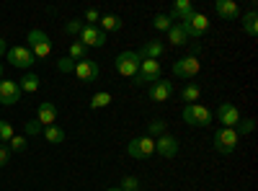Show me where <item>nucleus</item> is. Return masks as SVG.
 I'll list each match as a JSON object with an SVG mask.
<instances>
[{
	"instance_id": "nucleus-1",
	"label": "nucleus",
	"mask_w": 258,
	"mask_h": 191,
	"mask_svg": "<svg viewBox=\"0 0 258 191\" xmlns=\"http://www.w3.org/2000/svg\"><path fill=\"white\" fill-rule=\"evenodd\" d=\"M26 41H29V52L36 59H47L52 54V41H49V36L41 31V29H31L29 36H26Z\"/></svg>"
},
{
	"instance_id": "nucleus-2",
	"label": "nucleus",
	"mask_w": 258,
	"mask_h": 191,
	"mask_svg": "<svg viewBox=\"0 0 258 191\" xmlns=\"http://www.w3.org/2000/svg\"><path fill=\"white\" fill-rule=\"evenodd\" d=\"M183 121L188 124V126H209L212 124V111L207 109V106H202V103H188V106H183Z\"/></svg>"
},
{
	"instance_id": "nucleus-3",
	"label": "nucleus",
	"mask_w": 258,
	"mask_h": 191,
	"mask_svg": "<svg viewBox=\"0 0 258 191\" xmlns=\"http://www.w3.org/2000/svg\"><path fill=\"white\" fill-rule=\"evenodd\" d=\"M240 145V135L235 130H227V126H220L217 132H214V150L222 153V155H230L235 147Z\"/></svg>"
},
{
	"instance_id": "nucleus-4",
	"label": "nucleus",
	"mask_w": 258,
	"mask_h": 191,
	"mask_svg": "<svg viewBox=\"0 0 258 191\" xmlns=\"http://www.w3.org/2000/svg\"><path fill=\"white\" fill-rule=\"evenodd\" d=\"M153 153H155V140H153V137H147V135L135 137L132 142L126 145V155H129V158H135V160H145V158H150Z\"/></svg>"
},
{
	"instance_id": "nucleus-5",
	"label": "nucleus",
	"mask_w": 258,
	"mask_h": 191,
	"mask_svg": "<svg viewBox=\"0 0 258 191\" xmlns=\"http://www.w3.org/2000/svg\"><path fill=\"white\" fill-rule=\"evenodd\" d=\"M160 80V59H142L140 62V70L135 75V86H140V83H158Z\"/></svg>"
},
{
	"instance_id": "nucleus-6",
	"label": "nucleus",
	"mask_w": 258,
	"mask_h": 191,
	"mask_svg": "<svg viewBox=\"0 0 258 191\" xmlns=\"http://www.w3.org/2000/svg\"><path fill=\"white\" fill-rule=\"evenodd\" d=\"M140 57H137V52H119V57H116V73L119 75H124V78H135L137 75V70H140Z\"/></svg>"
},
{
	"instance_id": "nucleus-7",
	"label": "nucleus",
	"mask_w": 258,
	"mask_h": 191,
	"mask_svg": "<svg viewBox=\"0 0 258 191\" xmlns=\"http://www.w3.org/2000/svg\"><path fill=\"white\" fill-rule=\"evenodd\" d=\"M199 70H202V59H199V57H191V54L183 57V59H178L176 65H173V75H176V78H186V80L197 78Z\"/></svg>"
},
{
	"instance_id": "nucleus-8",
	"label": "nucleus",
	"mask_w": 258,
	"mask_h": 191,
	"mask_svg": "<svg viewBox=\"0 0 258 191\" xmlns=\"http://www.w3.org/2000/svg\"><path fill=\"white\" fill-rule=\"evenodd\" d=\"M214 116H217V119H220V124H222V126H227V130H235V126L240 124V111H238V106H235V103H227V101L217 106Z\"/></svg>"
},
{
	"instance_id": "nucleus-9",
	"label": "nucleus",
	"mask_w": 258,
	"mask_h": 191,
	"mask_svg": "<svg viewBox=\"0 0 258 191\" xmlns=\"http://www.w3.org/2000/svg\"><path fill=\"white\" fill-rule=\"evenodd\" d=\"M181 26H183V31H186L188 39H202V34L209 31V18L204 13H194L186 24H181Z\"/></svg>"
},
{
	"instance_id": "nucleus-10",
	"label": "nucleus",
	"mask_w": 258,
	"mask_h": 191,
	"mask_svg": "<svg viewBox=\"0 0 258 191\" xmlns=\"http://www.w3.org/2000/svg\"><path fill=\"white\" fill-rule=\"evenodd\" d=\"M6 54H8L11 65H13V68H21V70H29L34 62H36V57L29 52V47H11Z\"/></svg>"
},
{
	"instance_id": "nucleus-11",
	"label": "nucleus",
	"mask_w": 258,
	"mask_h": 191,
	"mask_svg": "<svg viewBox=\"0 0 258 191\" xmlns=\"http://www.w3.org/2000/svg\"><path fill=\"white\" fill-rule=\"evenodd\" d=\"M176 93V86H173V83H170V80H158V83H153V86H150L147 88V98L150 101H158V103H163V101H168L170 96H173Z\"/></svg>"
},
{
	"instance_id": "nucleus-12",
	"label": "nucleus",
	"mask_w": 258,
	"mask_h": 191,
	"mask_svg": "<svg viewBox=\"0 0 258 191\" xmlns=\"http://www.w3.org/2000/svg\"><path fill=\"white\" fill-rule=\"evenodd\" d=\"M80 44L88 49V47H103L106 44V34L98 29V26H83V31H80Z\"/></svg>"
},
{
	"instance_id": "nucleus-13",
	"label": "nucleus",
	"mask_w": 258,
	"mask_h": 191,
	"mask_svg": "<svg viewBox=\"0 0 258 191\" xmlns=\"http://www.w3.org/2000/svg\"><path fill=\"white\" fill-rule=\"evenodd\" d=\"M178 140L173 137V135H160L158 140H155V153H160V158H176L178 155Z\"/></svg>"
},
{
	"instance_id": "nucleus-14",
	"label": "nucleus",
	"mask_w": 258,
	"mask_h": 191,
	"mask_svg": "<svg viewBox=\"0 0 258 191\" xmlns=\"http://www.w3.org/2000/svg\"><path fill=\"white\" fill-rule=\"evenodd\" d=\"M21 101V88H18V83L16 80H0V103L3 106H13Z\"/></svg>"
},
{
	"instance_id": "nucleus-15",
	"label": "nucleus",
	"mask_w": 258,
	"mask_h": 191,
	"mask_svg": "<svg viewBox=\"0 0 258 191\" xmlns=\"http://www.w3.org/2000/svg\"><path fill=\"white\" fill-rule=\"evenodd\" d=\"M73 73L78 75V80H85V83H91V80H98V62H93V59H80V62H75V68H73Z\"/></svg>"
},
{
	"instance_id": "nucleus-16",
	"label": "nucleus",
	"mask_w": 258,
	"mask_h": 191,
	"mask_svg": "<svg viewBox=\"0 0 258 191\" xmlns=\"http://www.w3.org/2000/svg\"><path fill=\"white\" fill-rule=\"evenodd\" d=\"M194 13H197V11H194L191 0H176L173 8H170V13H168V18L173 21V24H186Z\"/></svg>"
},
{
	"instance_id": "nucleus-17",
	"label": "nucleus",
	"mask_w": 258,
	"mask_h": 191,
	"mask_svg": "<svg viewBox=\"0 0 258 191\" xmlns=\"http://www.w3.org/2000/svg\"><path fill=\"white\" fill-rule=\"evenodd\" d=\"M214 11H217V16L225 18V21L240 18V8H238V3H235V0H217V3H214Z\"/></svg>"
},
{
	"instance_id": "nucleus-18",
	"label": "nucleus",
	"mask_w": 258,
	"mask_h": 191,
	"mask_svg": "<svg viewBox=\"0 0 258 191\" xmlns=\"http://www.w3.org/2000/svg\"><path fill=\"white\" fill-rule=\"evenodd\" d=\"M163 52H165V44H163V41H147V44L140 47L137 57H140V59H160Z\"/></svg>"
},
{
	"instance_id": "nucleus-19",
	"label": "nucleus",
	"mask_w": 258,
	"mask_h": 191,
	"mask_svg": "<svg viewBox=\"0 0 258 191\" xmlns=\"http://www.w3.org/2000/svg\"><path fill=\"white\" fill-rule=\"evenodd\" d=\"M36 121L41 124V126H52L54 121H57V106L54 103H41L39 106V111H36Z\"/></svg>"
},
{
	"instance_id": "nucleus-20",
	"label": "nucleus",
	"mask_w": 258,
	"mask_h": 191,
	"mask_svg": "<svg viewBox=\"0 0 258 191\" xmlns=\"http://www.w3.org/2000/svg\"><path fill=\"white\" fill-rule=\"evenodd\" d=\"M39 86H41V80H39V75H34V73H26L24 78L18 80L21 93H34V91H39Z\"/></svg>"
},
{
	"instance_id": "nucleus-21",
	"label": "nucleus",
	"mask_w": 258,
	"mask_h": 191,
	"mask_svg": "<svg viewBox=\"0 0 258 191\" xmlns=\"http://www.w3.org/2000/svg\"><path fill=\"white\" fill-rule=\"evenodd\" d=\"M168 41L173 47H181V44H186V41H188V36H186V31H183L181 24H173V26L168 29Z\"/></svg>"
},
{
	"instance_id": "nucleus-22",
	"label": "nucleus",
	"mask_w": 258,
	"mask_h": 191,
	"mask_svg": "<svg viewBox=\"0 0 258 191\" xmlns=\"http://www.w3.org/2000/svg\"><path fill=\"white\" fill-rule=\"evenodd\" d=\"M98 26H101V31H103V34H106V31H119V29H121V18H119V16H114V13L101 16Z\"/></svg>"
},
{
	"instance_id": "nucleus-23",
	"label": "nucleus",
	"mask_w": 258,
	"mask_h": 191,
	"mask_svg": "<svg viewBox=\"0 0 258 191\" xmlns=\"http://www.w3.org/2000/svg\"><path fill=\"white\" fill-rule=\"evenodd\" d=\"M199 98H202V88H199V86H194V83L181 91V101H183L186 106H188V103H197Z\"/></svg>"
},
{
	"instance_id": "nucleus-24",
	"label": "nucleus",
	"mask_w": 258,
	"mask_h": 191,
	"mask_svg": "<svg viewBox=\"0 0 258 191\" xmlns=\"http://www.w3.org/2000/svg\"><path fill=\"white\" fill-rule=\"evenodd\" d=\"M114 101V96L109 93V91H98V93H93V98H91V109H106Z\"/></svg>"
},
{
	"instance_id": "nucleus-25",
	"label": "nucleus",
	"mask_w": 258,
	"mask_h": 191,
	"mask_svg": "<svg viewBox=\"0 0 258 191\" xmlns=\"http://www.w3.org/2000/svg\"><path fill=\"white\" fill-rule=\"evenodd\" d=\"M41 135H44V140H47V142H52V145H59V142H64V132L59 130L57 124H52V126H44V132H41Z\"/></svg>"
},
{
	"instance_id": "nucleus-26",
	"label": "nucleus",
	"mask_w": 258,
	"mask_h": 191,
	"mask_svg": "<svg viewBox=\"0 0 258 191\" xmlns=\"http://www.w3.org/2000/svg\"><path fill=\"white\" fill-rule=\"evenodd\" d=\"M255 11H248L245 16H243V29H245V34L248 36H255L258 34V24H255Z\"/></svg>"
},
{
	"instance_id": "nucleus-27",
	"label": "nucleus",
	"mask_w": 258,
	"mask_h": 191,
	"mask_svg": "<svg viewBox=\"0 0 258 191\" xmlns=\"http://www.w3.org/2000/svg\"><path fill=\"white\" fill-rule=\"evenodd\" d=\"M165 130H168V124H165L163 119H155V121H150V124H147V137L158 140L160 135H165Z\"/></svg>"
},
{
	"instance_id": "nucleus-28",
	"label": "nucleus",
	"mask_w": 258,
	"mask_h": 191,
	"mask_svg": "<svg viewBox=\"0 0 258 191\" xmlns=\"http://www.w3.org/2000/svg\"><path fill=\"white\" fill-rule=\"evenodd\" d=\"M70 59L73 62H80V59H88V49H85L80 41H73L70 44Z\"/></svg>"
},
{
	"instance_id": "nucleus-29",
	"label": "nucleus",
	"mask_w": 258,
	"mask_h": 191,
	"mask_svg": "<svg viewBox=\"0 0 258 191\" xmlns=\"http://www.w3.org/2000/svg\"><path fill=\"white\" fill-rule=\"evenodd\" d=\"M119 191H140V178H137V176H126V178H121Z\"/></svg>"
},
{
	"instance_id": "nucleus-30",
	"label": "nucleus",
	"mask_w": 258,
	"mask_h": 191,
	"mask_svg": "<svg viewBox=\"0 0 258 191\" xmlns=\"http://www.w3.org/2000/svg\"><path fill=\"white\" fill-rule=\"evenodd\" d=\"M26 147H29V145H26V137H16V135H13L11 142H8V150H11V153H24Z\"/></svg>"
},
{
	"instance_id": "nucleus-31",
	"label": "nucleus",
	"mask_w": 258,
	"mask_h": 191,
	"mask_svg": "<svg viewBox=\"0 0 258 191\" xmlns=\"http://www.w3.org/2000/svg\"><path fill=\"white\" fill-rule=\"evenodd\" d=\"M153 26H155L158 31H168L170 26H173V21H170L168 16H163V13H158V16L153 18Z\"/></svg>"
},
{
	"instance_id": "nucleus-32",
	"label": "nucleus",
	"mask_w": 258,
	"mask_h": 191,
	"mask_svg": "<svg viewBox=\"0 0 258 191\" xmlns=\"http://www.w3.org/2000/svg\"><path fill=\"white\" fill-rule=\"evenodd\" d=\"M24 132H26L29 137H36V135L44 132V126H41L36 119H31V121H26V124H24Z\"/></svg>"
},
{
	"instance_id": "nucleus-33",
	"label": "nucleus",
	"mask_w": 258,
	"mask_h": 191,
	"mask_svg": "<svg viewBox=\"0 0 258 191\" xmlns=\"http://www.w3.org/2000/svg\"><path fill=\"white\" fill-rule=\"evenodd\" d=\"M83 21L78 18V21H68V24H64V31H68V34H73V36H80V31H83Z\"/></svg>"
},
{
	"instance_id": "nucleus-34",
	"label": "nucleus",
	"mask_w": 258,
	"mask_h": 191,
	"mask_svg": "<svg viewBox=\"0 0 258 191\" xmlns=\"http://www.w3.org/2000/svg\"><path fill=\"white\" fill-rule=\"evenodd\" d=\"M11 137H13V124L0 121V142H11Z\"/></svg>"
},
{
	"instance_id": "nucleus-35",
	"label": "nucleus",
	"mask_w": 258,
	"mask_h": 191,
	"mask_svg": "<svg viewBox=\"0 0 258 191\" xmlns=\"http://www.w3.org/2000/svg\"><path fill=\"white\" fill-rule=\"evenodd\" d=\"M83 21H85V26H96L98 21H101V16H98L96 8H88V11H85V16H83Z\"/></svg>"
},
{
	"instance_id": "nucleus-36",
	"label": "nucleus",
	"mask_w": 258,
	"mask_h": 191,
	"mask_svg": "<svg viewBox=\"0 0 258 191\" xmlns=\"http://www.w3.org/2000/svg\"><path fill=\"white\" fill-rule=\"evenodd\" d=\"M253 130H255V121H253V119H240V124L235 126V132H238V135H240V132L248 135V132H253Z\"/></svg>"
},
{
	"instance_id": "nucleus-37",
	"label": "nucleus",
	"mask_w": 258,
	"mask_h": 191,
	"mask_svg": "<svg viewBox=\"0 0 258 191\" xmlns=\"http://www.w3.org/2000/svg\"><path fill=\"white\" fill-rule=\"evenodd\" d=\"M57 68H59L62 73H73V68H75V62H73L70 57H64V59H59V62H57Z\"/></svg>"
},
{
	"instance_id": "nucleus-38",
	"label": "nucleus",
	"mask_w": 258,
	"mask_h": 191,
	"mask_svg": "<svg viewBox=\"0 0 258 191\" xmlns=\"http://www.w3.org/2000/svg\"><path fill=\"white\" fill-rule=\"evenodd\" d=\"M8 163H11V150H8V145H0V168Z\"/></svg>"
},
{
	"instance_id": "nucleus-39",
	"label": "nucleus",
	"mask_w": 258,
	"mask_h": 191,
	"mask_svg": "<svg viewBox=\"0 0 258 191\" xmlns=\"http://www.w3.org/2000/svg\"><path fill=\"white\" fill-rule=\"evenodd\" d=\"M3 52H8V47H6V39H0V54Z\"/></svg>"
},
{
	"instance_id": "nucleus-40",
	"label": "nucleus",
	"mask_w": 258,
	"mask_h": 191,
	"mask_svg": "<svg viewBox=\"0 0 258 191\" xmlns=\"http://www.w3.org/2000/svg\"><path fill=\"white\" fill-rule=\"evenodd\" d=\"M106 191H119V186H111V188H106Z\"/></svg>"
},
{
	"instance_id": "nucleus-41",
	"label": "nucleus",
	"mask_w": 258,
	"mask_h": 191,
	"mask_svg": "<svg viewBox=\"0 0 258 191\" xmlns=\"http://www.w3.org/2000/svg\"><path fill=\"white\" fill-rule=\"evenodd\" d=\"M0 80H3V65H0Z\"/></svg>"
}]
</instances>
